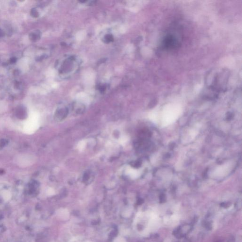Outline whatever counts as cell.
I'll list each match as a JSON object with an SVG mask.
<instances>
[{"label":"cell","instance_id":"6da1fadb","mask_svg":"<svg viewBox=\"0 0 242 242\" xmlns=\"http://www.w3.org/2000/svg\"><path fill=\"white\" fill-rule=\"evenodd\" d=\"M75 61V59L74 57L70 56L67 58L66 60L63 63L64 67L60 69L59 71L62 74H63L64 72L65 73L67 72V71H71L73 69L72 68L73 64H75L74 62Z\"/></svg>","mask_w":242,"mask_h":242},{"label":"cell","instance_id":"7a4b0ae2","mask_svg":"<svg viewBox=\"0 0 242 242\" xmlns=\"http://www.w3.org/2000/svg\"><path fill=\"white\" fill-rule=\"evenodd\" d=\"M177 43V40L173 36H167L164 40V45L166 48H170L174 47Z\"/></svg>","mask_w":242,"mask_h":242},{"label":"cell","instance_id":"3957f363","mask_svg":"<svg viewBox=\"0 0 242 242\" xmlns=\"http://www.w3.org/2000/svg\"><path fill=\"white\" fill-rule=\"evenodd\" d=\"M41 33L39 30H34L31 31L29 34V39L31 41L36 42L40 39Z\"/></svg>","mask_w":242,"mask_h":242},{"label":"cell","instance_id":"277c9868","mask_svg":"<svg viewBox=\"0 0 242 242\" xmlns=\"http://www.w3.org/2000/svg\"><path fill=\"white\" fill-rule=\"evenodd\" d=\"M67 109L66 108H61L57 112V116L59 117V118H61V119H62L67 116Z\"/></svg>","mask_w":242,"mask_h":242},{"label":"cell","instance_id":"5b68a950","mask_svg":"<svg viewBox=\"0 0 242 242\" xmlns=\"http://www.w3.org/2000/svg\"><path fill=\"white\" fill-rule=\"evenodd\" d=\"M114 40V38L112 34H106L104 38V41L106 43H109Z\"/></svg>","mask_w":242,"mask_h":242},{"label":"cell","instance_id":"8992f818","mask_svg":"<svg viewBox=\"0 0 242 242\" xmlns=\"http://www.w3.org/2000/svg\"><path fill=\"white\" fill-rule=\"evenodd\" d=\"M30 15L34 18H37L39 16V11H38L36 8H32L30 11Z\"/></svg>","mask_w":242,"mask_h":242},{"label":"cell","instance_id":"52a82bcc","mask_svg":"<svg viewBox=\"0 0 242 242\" xmlns=\"http://www.w3.org/2000/svg\"><path fill=\"white\" fill-rule=\"evenodd\" d=\"M106 89V86H105V85H102V86H100V88H99V90L100 92L104 91Z\"/></svg>","mask_w":242,"mask_h":242},{"label":"cell","instance_id":"ba28073f","mask_svg":"<svg viewBox=\"0 0 242 242\" xmlns=\"http://www.w3.org/2000/svg\"><path fill=\"white\" fill-rule=\"evenodd\" d=\"M5 35V32L3 29H0V39L3 38Z\"/></svg>","mask_w":242,"mask_h":242}]
</instances>
